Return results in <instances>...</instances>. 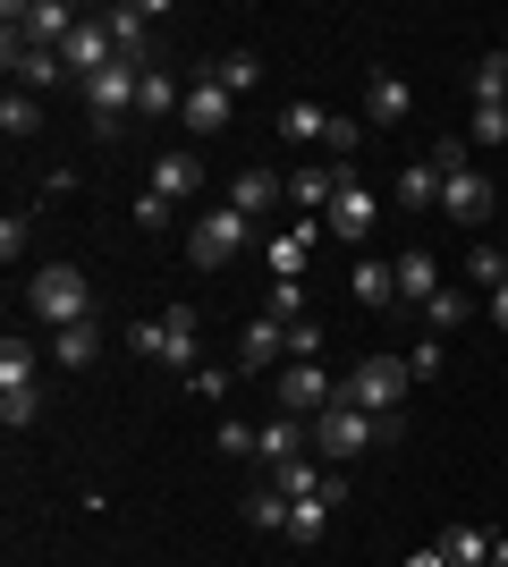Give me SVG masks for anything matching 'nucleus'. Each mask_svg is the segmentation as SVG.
<instances>
[{"mask_svg":"<svg viewBox=\"0 0 508 567\" xmlns=\"http://www.w3.org/2000/svg\"><path fill=\"white\" fill-rule=\"evenodd\" d=\"M127 348L145 355V364L204 373V313H195V306H169V313H153V322H136V331H127Z\"/></svg>","mask_w":508,"mask_h":567,"instance_id":"nucleus-1","label":"nucleus"},{"mask_svg":"<svg viewBox=\"0 0 508 567\" xmlns=\"http://www.w3.org/2000/svg\"><path fill=\"white\" fill-rule=\"evenodd\" d=\"M407 390H415L407 355H364L356 373L339 381V399H348V406H364V415H382V424H390V441L407 432V424H398V406H407Z\"/></svg>","mask_w":508,"mask_h":567,"instance_id":"nucleus-2","label":"nucleus"},{"mask_svg":"<svg viewBox=\"0 0 508 567\" xmlns=\"http://www.w3.org/2000/svg\"><path fill=\"white\" fill-rule=\"evenodd\" d=\"M25 313L43 322V331H69V322H94V288L76 262H43L34 280H25Z\"/></svg>","mask_w":508,"mask_h":567,"instance_id":"nucleus-3","label":"nucleus"},{"mask_svg":"<svg viewBox=\"0 0 508 567\" xmlns=\"http://www.w3.org/2000/svg\"><path fill=\"white\" fill-rule=\"evenodd\" d=\"M373 441H390V424H382V415H364V406H348V399L314 415V457H322V466H348V457H364Z\"/></svg>","mask_w":508,"mask_h":567,"instance_id":"nucleus-4","label":"nucleus"},{"mask_svg":"<svg viewBox=\"0 0 508 567\" xmlns=\"http://www.w3.org/2000/svg\"><path fill=\"white\" fill-rule=\"evenodd\" d=\"M246 246H255V220H246L238 204H220V213H204L187 229V262L195 271H220V262H238Z\"/></svg>","mask_w":508,"mask_h":567,"instance_id":"nucleus-5","label":"nucleus"},{"mask_svg":"<svg viewBox=\"0 0 508 567\" xmlns=\"http://www.w3.org/2000/svg\"><path fill=\"white\" fill-rule=\"evenodd\" d=\"M0 25H9V34H18L25 51H60V43H69V34H76L85 18H76L69 0H9V9H0Z\"/></svg>","mask_w":508,"mask_h":567,"instance_id":"nucleus-6","label":"nucleus"},{"mask_svg":"<svg viewBox=\"0 0 508 567\" xmlns=\"http://www.w3.org/2000/svg\"><path fill=\"white\" fill-rule=\"evenodd\" d=\"M322 406H339V381L322 364H280V415H305L314 424Z\"/></svg>","mask_w":508,"mask_h":567,"instance_id":"nucleus-7","label":"nucleus"},{"mask_svg":"<svg viewBox=\"0 0 508 567\" xmlns=\"http://www.w3.org/2000/svg\"><path fill=\"white\" fill-rule=\"evenodd\" d=\"M440 213L466 220V229H475V220H491V169H484V162L449 169V178H440Z\"/></svg>","mask_w":508,"mask_h":567,"instance_id":"nucleus-8","label":"nucleus"},{"mask_svg":"<svg viewBox=\"0 0 508 567\" xmlns=\"http://www.w3.org/2000/svg\"><path fill=\"white\" fill-rule=\"evenodd\" d=\"M60 60H69V76L85 85V76H102L111 60H120V43H111V25H102V18H85L69 43H60Z\"/></svg>","mask_w":508,"mask_h":567,"instance_id":"nucleus-9","label":"nucleus"},{"mask_svg":"<svg viewBox=\"0 0 508 567\" xmlns=\"http://www.w3.org/2000/svg\"><path fill=\"white\" fill-rule=\"evenodd\" d=\"M305 441H314V424H305V415H271V424H255V457H263L271 474L289 466V457H305Z\"/></svg>","mask_w":508,"mask_h":567,"instance_id":"nucleus-10","label":"nucleus"},{"mask_svg":"<svg viewBox=\"0 0 508 567\" xmlns=\"http://www.w3.org/2000/svg\"><path fill=\"white\" fill-rule=\"evenodd\" d=\"M229 111H238V94H229V85H220V76H204V85H187V136H220V127H229Z\"/></svg>","mask_w":508,"mask_h":567,"instance_id":"nucleus-11","label":"nucleus"},{"mask_svg":"<svg viewBox=\"0 0 508 567\" xmlns=\"http://www.w3.org/2000/svg\"><path fill=\"white\" fill-rule=\"evenodd\" d=\"M373 220H382V195L364 187V178H348V187L331 195V213H322V229H339V237H364Z\"/></svg>","mask_w":508,"mask_h":567,"instance_id":"nucleus-12","label":"nucleus"},{"mask_svg":"<svg viewBox=\"0 0 508 567\" xmlns=\"http://www.w3.org/2000/svg\"><path fill=\"white\" fill-rule=\"evenodd\" d=\"M314 229H322V220H297V229L263 237V262H271V280H305V255H314Z\"/></svg>","mask_w":508,"mask_h":567,"instance_id":"nucleus-13","label":"nucleus"},{"mask_svg":"<svg viewBox=\"0 0 508 567\" xmlns=\"http://www.w3.org/2000/svg\"><path fill=\"white\" fill-rule=\"evenodd\" d=\"M153 18H162V9H145V0H120V9H111V43H120V60H136V69H153L145 60V34H153Z\"/></svg>","mask_w":508,"mask_h":567,"instance_id":"nucleus-14","label":"nucleus"},{"mask_svg":"<svg viewBox=\"0 0 508 567\" xmlns=\"http://www.w3.org/2000/svg\"><path fill=\"white\" fill-rule=\"evenodd\" d=\"M415 111V85H407V76H373V85H364V127H398V118H407Z\"/></svg>","mask_w":508,"mask_h":567,"instance_id":"nucleus-15","label":"nucleus"},{"mask_svg":"<svg viewBox=\"0 0 508 567\" xmlns=\"http://www.w3.org/2000/svg\"><path fill=\"white\" fill-rule=\"evenodd\" d=\"M195 187H204V162H195V153H153V195L187 204Z\"/></svg>","mask_w":508,"mask_h":567,"instance_id":"nucleus-16","label":"nucleus"},{"mask_svg":"<svg viewBox=\"0 0 508 567\" xmlns=\"http://www.w3.org/2000/svg\"><path fill=\"white\" fill-rule=\"evenodd\" d=\"M339 187H348V162H305V169H297V204H305V213H331V195Z\"/></svg>","mask_w":508,"mask_h":567,"instance_id":"nucleus-17","label":"nucleus"},{"mask_svg":"<svg viewBox=\"0 0 508 567\" xmlns=\"http://www.w3.org/2000/svg\"><path fill=\"white\" fill-rule=\"evenodd\" d=\"M229 204H238L246 220H263L271 204H280V169H238V187H229Z\"/></svg>","mask_w":508,"mask_h":567,"instance_id":"nucleus-18","label":"nucleus"},{"mask_svg":"<svg viewBox=\"0 0 508 567\" xmlns=\"http://www.w3.org/2000/svg\"><path fill=\"white\" fill-rule=\"evenodd\" d=\"M102 355V331L94 322H69V331H51V364H69V373H85Z\"/></svg>","mask_w":508,"mask_h":567,"instance_id":"nucleus-19","label":"nucleus"},{"mask_svg":"<svg viewBox=\"0 0 508 567\" xmlns=\"http://www.w3.org/2000/svg\"><path fill=\"white\" fill-rule=\"evenodd\" d=\"M440 559H449V567H491V534H484V525H449V534H440Z\"/></svg>","mask_w":508,"mask_h":567,"instance_id":"nucleus-20","label":"nucleus"},{"mask_svg":"<svg viewBox=\"0 0 508 567\" xmlns=\"http://www.w3.org/2000/svg\"><path fill=\"white\" fill-rule=\"evenodd\" d=\"M136 111H145V118H178V111H187V85H169V76H162V60H153V69H145V85H136Z\"/></svg>","mask_w":508,"mask_h":567,"instance_id":"nucleus-21","label":"nucleus"},{"mask_svg":"<svg viewBox=\"0 0 508 567\" xmlns=\"http://www.w3.org/2000/svg\"><path fill=\"white\" fill-rule=\"evenodd\" d=\"M289 508H297V499L280 492V483H263V492H246V525H255V534H289Z\"/></svg>","mask_w":508,"mask_h":567,"instance_id":"nucleus-22","label":"nucleus"},{"mask_svg":"<svg viewBox=\"0 0 508 567\" xmlns=\"http://www.w3.org/2000/svg\"><path fill=\"white\" fill-rule=\"evenodd\" d=\"M390 271H398V297H415V306H424V297H440V262L424 255V246H415V255H398Z\"/></svg>","mask_w":508,"mask_h":567,"instance_id":"nucleus-23","label":"nucleus"},{"mask_svg":"<svg viewBox=\"0 0 508 567\" xmlns=\"http://www.w3.org/2000/svg\"><path fill=\"white\" fill-rule=\"evenodd\" d=\"M424 322H433V339L466 331V322H475V297H466V288H440V297H424Z\"/></svg>","mask_w":508,"mask_h":567,"instance_id":"nucleus-24","label":"nucleus"},{"mask_svg":"<svg viewBox=\"0 0 508 567\" xmlns=\"http://www.w3.org/2000/svg\"><path fill=\"white\" fill-rule=\"evenodd\" d=\"M348 297H356V306H390V297H398V271H390V262H356V271H348Z\"/></svg>","mask_w":508,"mask_h":567,"instance_id":"nucleus-25","label":"nucleus"},{"mask_svg":"<svg viewBox=\"0 0 508 567\" xmlns=\"http://www.w3.org/2000/svg\"><path fill=\"white\" fill-rule=\"evenodd\" d=\"M238 355H246V364H280V355H289V331H280V322H271V313H263V322H246Z\"/></svg>","mask_w":508,"mask_h":567,"instance_id":"nucleus-26","label":"nucleus"},{"mask_svg":"<svg viewBox=\"0 0 508 567\" xmlns=\"http://www.w3.org/2000/svg\"><path fill=\"white\" fill-rule=\"evenodd\" d=\"M280 136L289 144H322L331 136V111H322V102H289V111H280Z\"/></svg>","mask_w":508,"mask_h":567,"instance_id":"nucleus-27","label":"nucleus"},{"mask_svg":"<svg viewBox=\"0 0 508 567\" xmlns=\"http://www.w3.org/2000/svg\"><path fill=\"white\" fill-rule=\"evenodd\" d=\"M398 204H407V213L440 204V169H433V162H407V169H398Z\"/></svg>","mask_w":508,"mask_h":567,"instance_id":"nucleus-28","label":"nucleus"},{"mask_svg":"<svg viewBox=\"0 0 508 567\" xmlns=\"http://www.w3.org/2000/svg\"><path fill=\"white\" fill-rule=\"evenodd\" d=\"M34 127H43V102L34 94H0V136L18 144V136H34Z\"/></svg>","mask_w":508,"mask_h":567,"instance_id":"nucleus-29","label":"nucleus"},{"mask_svg":"<svg viewBox=\"0 0 508 567\" xmlns=\"http://www.w3.org/2000/svg\"><path fill=\"white\" fill-rule=\"evenodd\" d=\"M0 390H34V348H25L18 331L0 339Z\"/></svg>","mask_w":508,"mask_h":567,"instance_id":"nucleus-30","label":"nucleus"},{"mask_svg":"<svg viewBox=\"0 0 508 567\" xmlns=\"http://www.w3.org/2000/svg\"><path fill=\"white\" fill-rule=\"evenodd\" d=\"M271 483H280V492H289V499H314L322 483H331V466H314V457H289V466L271 474Z\"/></svg>","mask_w":508,"mask_h":567,"instance_id":"nucleus-31","label":"nucleus"},{"mask_svg":"<svg viewBox=\"0 0 508 567\" xmlns=\"http://www.w3.org/2000/svg\"><path fill=\"white\" fill-rule=\"evenodd\" d=\"M220 85H229V94H255V85H263V51H229V60H220Z\"/></svg>","mask_w":508,"mask_h":567,"instance_id":"nucleus-32","label":"nucleus"},{"mask_svg":"<svg viewBox=\"0 0 508 567\" xmlns=\"http://www.w3.org/2000/svg\"><path fill=\"white\" fill-rule=\"evenodd\" d=\"M466 136L500 153V144H508V102H475V118H466Z\"/></svg>","mask_w":508,"mask_h":567,"instance_id":"nucleus-33","label":"nucleus"},{"mask_svg":"<svg viewBox=\"0 0 508 567\" xmlns=\"http://www.w3.org/2000/svg\"><path fill=\"white\" fill-rule=\"evenodd\" d=\"M466 280L484 288V297H491V288H508V255H500V246H475V255H466Z\"/></svg>","mask_w":508,"mask_h":567,"instance_id":"nucleus-34","label":"nucleus"},{"mask_svg":"<svg viewBox=\"0 0 508 567\" xmlns=\"http://www.w3.org/2000/svg\"><path fill=\"white\" fill-rule=\"evenodd\" d=\"M475 102H508V51H484V60H475Z\"/></svg>","mask_w":508,"mask_h":567,"instance_id":"nucleus-35","label":"nucleus"},{"mask_svg":"<svg viewBox=\"0 0 508 567\" xmlns=\"http://www.w3.org/2000/svg\"><path fill=\"white\" fill-rule=\"evenodd\" d=\"M271 322H280V331L305 322V280H271Z\"/></svg>","mask_w":508,"mask_h":567,"instance_id":"nucleus-36","label":"nucleus"},{"mask_svg":"<svg viewBox=\"0 0 508 567\" xmlns=\"http://www.w3.org/2000/svg\"><path fill=\"white\" fill-rule=\"evenodd\" d=\"M407 373H415V381H440V373H449V348L424 331V339H415V355H407Z\"/></svg>","mask_w":508,"mask_h":567,"instance_id":"nucleus-37","label":"nucleus"},{"mask_svg":"<svg viewBox=\"0 0 508 567\" xmlns=\"http://www.w3.org/2000/svg\"><path fill=\"white\" fill-rule=\"evenodd\" d=\"M34 415H43V399H34V390H0V424H9V432H25Z\"/></svg>","mask_w":508,"mask_h":567,"instance_id":"nucleus-38","label":"nucleus"},{"mask_svg":"<svg viewBox=\"0 0 508 567\" xmlns=\"http://www.w3.org/2000/svg\"><path fill=\"white\" fill-rule=\"evenodd\" d=\"M25 237H34V220H25V213L0 220V262H18V255H25Z\"/></svg>","mask_w":508,"mask_h":567,"instance_id":"nucleus-39","label":"nucleus"},{"mask_svg":"<svg viewBox=\"0 0 508 567\" xmlns=\"http://www.w3.org/2000/svg\"><path fill=\"white\" fill-rule=\"evenodd\" d=\"M136 220H145V229H169V220H178V204H169V195H136Z\"/></svg>","mask_w":508,"mask_h":567,"instance_id":"nucleus-40","label":"nucleus"},{"mask_svg":"<svg viewBox=\"0 0 508 567\" xmlns=\"http://www.w3.org/2000/svg\"><path fill=\"white\" fill-rule=\"evenodd\" d=\"M289 355H297V364H314V355H322V322H289Z\"/></svg>","mask_w":508,"mask_h":567,"instance_id":"nucleus-41","label":"nucleus"},{"mask_svg":"<svg viewBox=\"0 0 508 567\" xmlns=\"http://www.w3.org/2000/svg\"><path fill=\"white\" fill-rule=\"evenodd\" d=\"M356 136H364V118H339V111H331V136H322V153H356Z\"/></svg>","mask_w":508,"mask_h":567,"instance_id":"nucleus-42","label":"nucleus"},{"mask_svg":"<svg viewBox=\"0 0 508 567\" xmlns=\"http://www.w3.org/2000/svg\"><path fill=\"white\" fill-rule=\"evenodd\" d=\"M212 441H220V457H255V424H220Z\"/></svg>","mask_w":508,"mask_h":567,"instance_id":"nucleus-43","label":"nucleus"},{"mask_svg":"<svg viewBox=\"0 0 508 567\" xmlns=\"http://www.w3.org/2000/svg\"><path fill=\"white\" fill-rule=\"evenodd\" d=\"M187 390H195V399H229V364H220V373H212V364H204V373H187Z\"/></svg>","mask_w":508,"mask_h":567,"instance_id":"nucleus-44","label":"nucleus"},{"mask_svg":"<svg viewBox=\"0 0 508 567\" xmlns=\"http://www.w3.org/2000/svg\"><path fill=\"white\" fill-rule=\"evenodd\" d=\"M484 313H491V331L508 339V288H491V306H484Z\"/></svg>","mask_w":508,"mask_h":567,"instance_id":"nucleus-45","label":"nucleus"},{"mask_svg":"<svg viewBox=\"0 0 508 567\" xmlns=\"http://www.w3.org/2000/svg\"><path fill=\"white\" fill-rule=\"evenodd\" d=\"M407 567H449V559H440V543H433V550H415V559H407Z\"/></svg>","mask_w":508,"mask_h":567,"instance_id":"nucleus-46","label":"nucleus"},{"mask_svg":"<svg viewBox=\"0 0 508 567\" xmlns=\"http://www.w3.org/2000/svg\"><path fill=\"white\" fill-rule=\"evenodd\" d=\"M491 567H508V543H491Z\"/></svg>","mask_w":508,"mask_h":567,"instance_id":"nucleus-47","label":"nucleus"}]
</instances>
